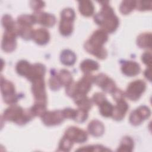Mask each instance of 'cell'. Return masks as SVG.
Returning <instances> with one entry per match:
<instances>
[{
    "instance_id": "6da1fadb",
    "label": "cell",
    "mask_w": 152,
    "mask_h": 152,
    "mask_svg": "<svg viewBox=\"0 0 152 152\" xmlns=\"http://www.w3.org/2000/svg\"><path fill=\"white\" fill-rule=\"evenodd\" d=\"M102 4L101 10L94 17L95 23L106 33L114 32L119 26V19L113 8L109 5V1H100Z\"/></svg>"
},
{
    "instance_id": "7a4b0ae2",
    "label": "cell",
    "mask_w": 152,
    "mask_h": 152,
    "mask_svg": "<svg viewBox=\"0 0 152 152\" xmlns=\"http://www.w3.org/2000/svg\"><path fill=\"white\" fill-rule=\"evenodd\" d=\"M108 39V34L104 30L100 28L94 31L89 39L84 43V48L87 52L100 59L107 57V52L104 44Z\"/></svg>"
},
{
    "instance_id": "3957f363",
    "label": "cell",
    "mask_w": 152,
    "mask_h": 152,
    "mask_svg": "<svg viewBox=\"0 0 152 152\" xmlns=\"http://www.w3.org/2000/svg\"><path fill=\"white\" fill-rule=\"evenodd\" d=\"M34 117L30 109L24 110L17 104L11 105L4 110L2 115L4 121H11L18 125H24Z\"/></svg>"
},
{
    "instance_id": "277c9868",
    "label": "cell",
    "mask_w": 152,
    "mask_h": 152,
    "mask_svg": "<svg viewBox=\"0 0 152 152\" xmlns=\"http://www.w3.org/2000/svg\"><path fill=\"white\" fill-rule=\"evenodd\" d=\"M94 83V76L90 74H86L77 83L74 81L66 87V94L73 98L77 95H87Z\"/></svg>"
},
{
    "instance_id": "5b68a950",
    "label": "cell",
    "mask_w": 152,
    "mask_h": 152,
    "mask_svg": "<svg viewBox=\"0 0 152 152\" xmlns=\"http://www.w3.org/2000/svg\"><path fill=\"white\" fill-rule=\"evenodd\" d=\"M75 17V12L71 8H65L61 11L59 30L62 35L68 36L72 33Z\"/></svg>"
},
{
    "instance_id": "8992f818",
    "label": "cell",
    "mask_w": 152,
    "mask_h": 152,
    "mask_svg": "<svg viewBox=\"0 0 152 152\" xmlns=\"http://www.w3.org/2000/svg\"><path fill=\"white\" fill-rule=\"evenodd\" d=\"M1 90L5 103L12 105L17 102L18 96L15 93L14 84L11 81L5 80L2 75L1 78Z\"/></svg>"
},
{
    "instance_id": "52a82bcc",
    "label": "cell",
    "mask_w": 152,
    "mask_h": 152,
    "mask_svg": "<svg viewBox=\"0 0 152 152\" xmlns=\"http://www.w3.org/2000/svg\"><path fill=\"white\" fill-rule=\"evenodd\" d=\"M31 91L34 99V103L46 105L47 96L44 78H37L32 81Z\"/></svg>"
},
{
    "instance_id": "ba28073f",
    "label": "cell",
    "mask_w": 152,
    "mask_h": 152,
    "mask_svg": "<svg viewBox=\"0 0 152 152\" xmlns=\"http://www.w3.org/2000/svg\"><path fill=\"white\" fill-rule=\"evenodd\" d=\"M18 25L14 29L5 30L1 43L2 49L6 52H11L15 50L17 46L16 37L18 34Z\"/></svg>"
},
{
    "instance_id": "9c48e42d",
    "label": "cell",
    "mask_w": 152,
    "mask_h": 152,
    "mask_svg": "<svg viewBox=\"0 0 152 152\" xmlns=\"http://www.w3.org/2000/svg\"><path fill=\"white\" fill-rule=\"evenodd\" d=\"M146 84L143 80H135L128 86L125 96L131 100H137L144 92Z\"/></svg>"
},
{
    "instance_id": "30bf717a",
    "label": "cell",
    "mask_w": 152,
    "mask_h": 152,
    "mask_svg": "<svg viewBox=\"0 0 152 152\" xmlns=\"http://www.w3.org/2000/svg\"><path fill=\"white\" fill-rule=\"evenodd\" d=\"M43 124L47 126H53L60 124L65 119L62 110L46 111L41 116Z\"/></svg>"
},
{
    "instance_id": "8fae6325",
    "label": "cell",
    "mask_w": 152,
    "mask_h": 152,
    "mask_svg": "<svg viewBox=\"0 0 152 152\" xmlns=\"http://www.w3.org/2000/svg\"><path fill=\"white\" fill-rule=\"evenodd\" d=\"M94 83L104 91L108 93H112L116 89V84L114 81L103 73L94 76Z\"/></svg>"
},
{
    "instance_id": "7c38bea8",
    "label": "cell",
    "mask_w": 152,
    "mask_h": 152,
    "mask_svg": "<svg viewBox=\"0 0 152 152\" xmlns=\"http://www.w3.org/2000/svg\"><path fill=\"white\" fill-rule=\"evenodd\" d=\"M151 114L150 109L146 106H140L133 110L129 115V122L133 125H140L143 121L147 119Z\"/></svg>"
},
{
    "instance_id": "4fadbf2b",
    "label": "cell",
    "mask_w": 152,
    "mask_h": 152,
    "mask_svg": "<svg viewBox=\"0 0 152 152\" xmlns=\"http://www.w3.org/2000/svg\"><path fill=\"white\" fill-rule=\"evenodd\" d=\"M64 135L70 139L73 142L83 143L87 140L88 135L84 130L76 127L70 126L66 129Z\"/></svg>"
},
{
    "instance_id": "5bb4252c",
    "label": "cell",
    "mask_w": 152,
    "mask_h": 152,
    "mask_svg": "<svg viewBox=\"0 0 152 152\" xmlns=\"http://www.w3.org/2000/svg\"><path fill=\"white\" fill-rule=\"evenodd\" d=\"M33 15L34 17L36 23L45 27H52L56 23V18L53 14L37 11L35 12Z\"/></svg>"
},
{
    "instance_id": "9a60e30c",
    "label": "cell",
    "mask_w": 152,
    "mask_h": 152,
    "mask_svg": "<svg viewBox=\"0 0 152 152\" xmlns=\"http://www.w3.org/2000/svg\"><path fill=\"white\" fill-rule=\"evenodd\" d=\"M116 102V105L113 106L112 117L116 121H121L124 118L129 108V106L125 99Z\"/></svg>"
},
{
    "instance_id": "2e32d148",
    "label": "cell",
    "mask_w": 152,
    "mask_h": 152,
    "mask_svg": "<svg viewBox=\"0 0 152 152\" xmlns=\"http://www.w3.org/2000/svg\"><path fill=\"white\" fill-rule=\"evenodd\" d=\"M140 65L135 61H125L121 66L122 73L128 77H133L138 74L140 72Z\"/></svg>"
},
{
    "instance_id": "e0dca14e",
    "label": "cell",
    "mask_w": 152,
    "mask_h": 152,
    "mask_svg": "<svg viewBox=\"0 0 152 152\" xmlns=\"http://www.w3.org/2000/svg\"><path fill=\"white\" fill-rule=\"evenodd\" d=\"M46 72V67L44 65L36 63L33 65H31L30 71L26 77L29 81L32 82L33 80L40 78H44Z\"/></svg>"
},
{
    "instance_id": "ac0fdd59",
    "label": "cell",
    "mask_w": 152,
    "mask_h": 152,
    "mask_svg": "<svg viewBox=\"0 0 152 152\" xmlns=\"http://www.w3.org/2000/svg\"><path fill=\"white\" fill-rule=\"evenodd\" d=\"M33 40L38 45H46L50 39L49 31L44 28H40L34 30L32 36Z\"/></svg>"
},
{
    "instance_id": "d6986e66",
    "label": "cell",
    "mask_w": 152,
    "mask_h": 152,
    "mask_svg": "<svg viewBox=\"0 0 152 152\" xmlns=\"http://www.w3.org/2000/svg\"><path fill=\"white\" fill-rule=\"evenodd\" d=\"M88 131L94 137H100L104 133V126L102 122L94 119L92 120L88 125Z\"/></svg>"
},
{
    "instance_id": "ffe728a7",
    "label": "cell",
    "mask_w": 152,
    "mask_h": 152,
    "mask_svg": "<svg viewBox=\"0 0 152 152\" xmlns=\"http://www.w3.org/2000/svg\"><path fill=\"white\" fill-rule=\"evenodd\" d=\"M75 103L78 106V108L83 109L87 110H89L92 105L93 101L86 95H77L73 97Z\"/></svg>"
},
{
    "instance_id": "44dd1931",
    "label": "cell",
    "mask_w": 152,
    "mask_h": 152,
    "mask_svg": "<svg viewBox=\"0 0 152 152\" xmlns=\"http://www.w3.org/2000/svg\"><path fill=\"white\" fill-rule=\"evenodd\" d=\"M78 9L80 12L84 16L90 17L94 13V7L90 1H81L78 2Z\"/></svg>"
},
{
    "instance_id": "7402d4cb",
    "label": "cell",
    "mask_w": 152,
    "mask_h": 152,
    "mask_svg": "<svg viewBox=\"0 0 152 152\" xmlns=\"http://www.w3.org/2000/svg\"><path fill=\"white\" fill-rule=\"evenodd\" d=\"M60 59L61 62L65 65L71 66L75 64L77 57L72 51L68 49H65L61 53Z\"/></svg>"
},
{
    "instance_id": "603a6c76",
    "label": "cell",
    "mask_w": 152,
    "mask_h": 152,
    "mask_svg": "<svg viewBox=\"0 0 152 152\" xmlns=\"http://www.w3.org/2000/svg\"><path fill=\"white\" fill-rule=\"evenodd\" d=\"M99 68V64L96 61L90 59H85L80 64V69L85 74H90L93 71L97 70Z\"/></svg>"
},
{
    "instance_id": "cb8c5ba5",
    "label": "cell",
    "mask_w": 152,
    "mask_h": 152,
    "mask_svg": "<svg viewBox=\"0 0 152 152\" xmlns=\"http://www.w3.org/2000/svg\"><path fill=\"white\" fill-rule=\"evenodd\" d=\"M137 45L143 49L151 48V33H144L140 34L137 39Z\"/></svg>"
},
{
    "instance_id": "d4e9b609",
    "label": "cell",
    "mask_w": 152,
    "mask_h": 152,
    "mask_svg": "<svg viewBox=\"0 0 152 152\" xmlns=\"http://www.w3.org/2000/svg\"><path fill=\"white\" fill-rule=\"evenodd\" d=\"M31 65L27 61L21 60L18 61L15 66L17 72L21 76L27 77L31 69Z\"/></svg>"
},
{
    "instance_id": "484cf974",
    "label": "cell",
    "mask_w": 152,
    "mask_h": 152,
    "mask_svg": "<svg viewBox=\"0 0 152 152\" xmlns=\"http://www.w3.org/2000/svg\"><path fill=\"white\" fill-rule=\"evenodd\" d=\"M134 148V141L129 136L122 138L120 145L117 149L119 151H132Z\"/></svg>"
},
{
    "instance_id": "4316f807",
    "label": "cell",
    "mask_w": 152,
    "mask_h": 152,
    "mask_svg": "<svg viewBox=\"0 0 152 152\" xmlns=\"http://www.w3.org/2000/svg\"><path fill=\"white\" fill-rule=\"evenodd\" d=\"M58 75L62 86L66 87L73 82V79L71 72L66 69H61L59 72L58 73Z\"/></svg>"
},
{
    "instance_id": "83f0119b",
    "label": "cell",
    "mask_w": 152,
    "mask_h": 152,
    "mask_svg": "<svg viewBox=\"0 0 152 152\" xmlns=\"http://www.w3.org/2000/svg\"><path fill=\"white\" fill-rule=\"evenodd\" d=\"M17 23L20 26H31L34 25L36 22V20L33 15L23 14L18 17Z\"/></svg>"
},
{
    "instance_id": "f1b7e54d",
    "label": "cell",
    "mask_w": 152,
    "mask_h": 152,
    "mask_svg": "<svg viewBox=\"0 0 152 152\" xmlns=\"http://www.w3.org/2000/svg\"><path fill=\"white\" fill-rule=\"evenodd\" d=\"M99 111L100 114L104 117H110L112 116L113 106L109 101L105 100L99 105Z\"/></svg>"
},
{
    "instance_id": "f546056e",
    "label": "cell",
    "mask_w": 152,
    "mask_h": 152,
    "mask_svg": "<svg viewBox=\"0 0 152 152\" xmlns=\"http://www.w3.org/2000/svg\"><path fill=\"white\" fill-rule=\"evenodd\" d=\"M135 1H124L120 5L119 10L123 14H128L135 8Z\"/></svg>"
},
{
    "instance_id": "4dcf8cb0",
    "label": "cell",
    "mask_w": 152,
    "mask_h": 152,
    "mask_svg": "<svg viewBox=\"0 0 152 152\" xmlns=\"http://www.w3.org/2000/svg\"><path fill=\"white\" fill-rule=\"evenodd\" d=\"M1 23L2 26L5 28V30L14 29L16 28L18 26L17 22H15L12 17L8 14H5L2 17Z\"/></svg>"
},
{
    "instance_id": "1f68e13d",
    "label": "cell",
    "mask_w": 152,
    "mask_h": 152,
    "mask_svg": "<svg viewBox=\"0 0 152 152\" xmlns=\"http://www.w3.org/2000/svg\"><path fill=\"white\" fill-rule=\"evenodd\" d=\"M51 74V77L49 80V87L52 90H58L62 86L59 79L58 73L53 70H52Z\"/></svg>"
},
{
    "instance_id": "d6a6232c",
    "label": "cell",
    "mask_w": 152,
    "mask_h": 152,
    "mask_svg": "<svg viewBox=\"0 0 152 152\" xmlns=\"http://www.w3.org/2000/svg\"><path fill=\"white\" fill-rule=\"evenodd\" d=\"M18 34L25 40H30L32 39L34 30L31 26H24L18 25Z\"/></svg>"
},
{
    "instance_id": "836d02e7",
    "label": "cell",
    "mask_w": 152,
    "mask_h": 152,
    "mask_svg": "<svg viewBox=\"0 0 152 152\" xmlns=\"http://www.w3.org/2000/svg\"><path fill=\"white\" fill-rule=\"evenodd\" d=\"M73 144L74 142L70 139L64 135V137L61 138L59 142L58 149L57 150V151H69L72 148Z\"/></svg>"
},
{
    "instance_id": "e575fe53",
    "label": "cell",
    "mask_w": 152,
    "mask_h": 152,
    "mask_svg": "<svg viewBox=\"0 0 152 152\" xmlns=\"http://www.w3.org/2000/svg\"><path fill=\"white\" fill-rule=\"evenodd\" d=\"M77 151H110V149L107 148L101 145H88L85 147H82L77 150Z\"/></svg>"
},
{
    "instance_id": "d590c367",
    "label": "cell",
    "mask_w": 152,
    "mask_h": 152,
    "mask_svg": "<svg viewBox=\"0 0 152 152\" xmlns=\"http://www.w3.org/2000/svg\"><path fill=\"white\" fill-rule=\"evenodd\" d=\"M88 111L87 110L78 108L76 110L75 115L73 120L80 123L84 122L88 117Z\"/></svg>"
},
{
    "instance_id": "8d00e7d4",
    "label": "cell",
    "mask_w": 152,
    "mask_h": 152,
    "mask_svg": "<svg viewBox=\"0 0 152 152\" xmlns=\"http://www.w3.org/2000/svg\"><path fill=\"white\" fill-rule=\"evenodd\" d=\"M135 8L140 11H145L151 9V2L149 1H136Z\"/></svg>"
},
{
    "instance_id": "74e56055",
    "label": "cell",
    "mask_w": 152,
    "mask_h": 152,
    "mask_svg": "<svg viewBox=\"0 0 152 152\" xmlns=\"http://www.w3.org/2000/svg\"><path fill=\"white\" fill-rule=\"evenodd\" d=\"M105 100H106L105 95L101 92H97L94 93L92 98L93 102L98 106H99Z\"/></svg>"
},
{
    "instance_id": "f35d334b",
    "label": "cell",
    "mask_w": 152,
    "mask_h": 152,
    "mask_svg": "<svg viewBox=\"0 0 152 152\" xmlns=\"http://www.w3.org/2000/svg\"><path fill=\"white\" fill-rule=\"evenodd\" d=\"M112 96L114 100L116 102H118L121 100H124L125 98V93L123 92L121 89L116 88V89L112 92Z\"/></svg>"
},
{
    "instance_id": "ab89813d",
    "label": "cell",
    "mask_w": 152,
    "mask_h": 152,
    "mask_svg": "<svg viewBox=\"0 0 152 152\" xmlns=\"http://www.w3.org/2000/svg\"><path fill=\"white\" fill-rule=\"evenodd\" d=\"M30 6L35 12L40 11L41 9L45 7V2L39 1H32L30 2Z\"/></svg>"
},
{
    "instance_id": "60d3db41",
    "label": "cell",
    "mask_w": 152,
    "mask_h": 152,
    "mask_svg": "<svg viewBox=\"0 0 152 152\" xmlns=\"http://www.w3.org/2000/svg\"><path fill=\"white\" fill-rule=\"evenodd\" d=\"M142 61L144 64L147 65L148 67L151 66V53L150 52H144L141 57Z\"/></svg>"
},
{
    "instance_id": "b9f144b4",
    "label": "cell",
    "mask_w": 152,
    "mask_h": 152,
    "mask_svg": "<svg viewBox=\"0 0 152 152\" xmlns=\"http://www.w3.org/2000/svg\"><path fill=\"white\" fill-rule=\"evenodd\" d=\"M62 112L65 118H69L74 119L75 115L76 110L71 108H65L64 110H62Z\"/></svg>"
},
{
    "instance_id": "7bdbcfd3",
    "label": "cell",
    "mask_w": 152,
    "mask_h": 152,
    "mask_svg": "<svg viewBox=\"0 0 152 152\" xmlns=\"http://www.w3.org/2000/svg\"><path fill=\"white\" fill-rule=\"evenodd\" d=\"M144 74L145 77L150 81H151V69H150V67H148V68H147L144 71Z\"/></svg>"
}]
</instances>
